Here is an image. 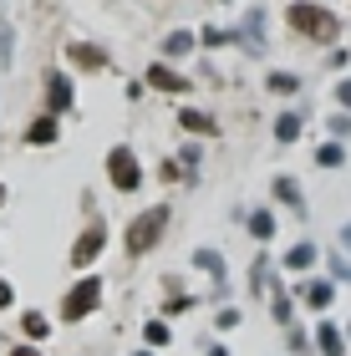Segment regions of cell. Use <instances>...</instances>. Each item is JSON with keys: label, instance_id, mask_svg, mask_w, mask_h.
Returning a JSON list of instances; mask_svg holds the SVG:
<instances>
[{"label": "cell", "instance_id": "obj_13", "mask_svg": "<svg viewBox=\"0 0 351 356\" xmlns=\"http://www.w3.org/2000/svg\"><path fill=\"white\" fill-rule=\"evenodd\" d=\"M316 260H321V250H316L311 239H300V245H291V250H285V270H311Z\"/></svg>", "mask_w": 351, "mask_h": 356}, {"label": "cell", "instance_id": "obj_31", "mask_svg": "<svg viewBox=\"0 0 351 356\" xmlns=\"http://www.w3.org/2000/svg\"><path fill=\"white\" fill-rule=\"evenodd\" d=\"M341 245H346V250H351V224H346V229H341Z\"/></svg>", "mask_w": 351, "mask_h": 356}, {"label": "cell", "instance_id": "obj_26", "mask_svg": "<svg viewBox=\"0 0 351 356\" xmlns=\"http://www.w3.org/2000/svg\"><path fill=\"white\" fill-rule=\"evenodd\" d=\"M326 127H331V138H336V143H341V138H351V118H346V112H336V118H331Z\"/></svg>", "mask_w": 351, "mask_h": 356}, {"label": "cell", "instance_id": "obj_6", "mask_svg": "<svg viewBox=\"0 0 351 356\" xmlns=\"http://www.w3.org/2000/svg\"><path fill=\"white\" fill-rule=\"evenodd\" d=\"M67 61L76 72H107L113 67V56H107L102 46H87V41H67Z\"/></svg>", "mask_w": 351, "mask_h": 356}, {"label": "cell", "instance_id": "obj_27", "mask_svg": "<svg viewBox=\"0 0 351 356\" xmlns=\"http://www.w3.org/2000/svg\"><path fill=\"white\" fill-rule=\"evenodd\" d=\"M214 321H219V326H225V331H229V326H239V311H229V305H225V311H219Z\"/></svg>", "mask_w": 351, "mask_h": 356}, {"label": "cell", "instance_id": "obj_28", "mask_svg": "<svg viewBox=\"0 0 351 356\" xmlns=\"http://www.w3.org/2000/svg\"><path fill=\"white\" fill-rule=\"evenodd\" d=\"M336 102H341V107H351V76H346V82H336Z\"/></svg>", "mask_w": 351, "mask_h": 356}, {"label": "cell", "instance_id": "obj_15", "mask_svg": "<svg viewBox=\"0 0 351 356\" xmlns=\"http://www.w3.org/2000/svg\"><path fill=\"white\" fill-rule=\"evenodd\" d=\"M194 46H199V36H194V31H173V36L163 41V56H168V61H179V56H188V51H194Z\"/></svg>", "mask_w": 351, "mask_h": 356}, {"label": "cell", "instance_id": "obj_12", "mask_svg": "<svg viewBox=\"0 0 351 356\" xmlns=\"http://www.w3.org/2000/svg\"><path fill=\"white\" fill-rule=\"evenodd\" d=\"M300 127H306V112H280V118H275V143L291 148V143L300 138Z\"/></svg>", "mask_w": 351, "mask_h": 356}, {"label": "cell", "instance_id": "obj_24", "mask_svg": "<svg viewBox=\"0 0 351 356\" xmlns=\"http://www.w3.org/2000/svg\"><path fill=\"white\" fill-rule=\"evenodd\" d=\"M270 311H275V321H280V326H291V296H285V290H275V305H270Z\"/></svg>", "mask_w": 351, "mask_h": 356}, {"label": "cell", "instance_id": "obj_29", "mask_svg": "<svg viewBox=\"0 0 351 356\" xmlns=\"http://www.w3.org/2000/svg\"><path fill=\"white\" fill-rule=\"evenodd\" d=\"M10 300H15V290H10L6 280H0V311H6V305H10Z\"/></svg>", "mask_w": 351, "mask_h": 356}, {"label": "cell", "instance_id": "obj_30", "mask_svg": "<svg viewBox=\"0 0 351 356\" xmlns=\"http://www.w3.org/2000/svg\"><path fill=\"white\" fill-rule=\"evenodd\" d=\"M10 356H41V351H36V346H15Z\"/></svg>", "mask_w": 351, "mask_h": 356}, {"label": "cell", "instance_id": "obj_34", "mask_svg": "<svg viewBox=\"0 0 351 356\" xmlns=\"http://www.w3.org/2000/svg\"><path fill=\"white\" fill-rule=\"evenodd\" d=\"M346 280H351V270H346Z\"/></svg>", "mask_w": 351, "mask_h": 356}, {"label": "cell", "instance_id": "obj_25", "mask_svg": "<svg viewBox=\"0 0 351 356\" xmlns=\"http://www.w3.org/2000/svg\"><path fill=\"white\" fill-rule=\"evenodd\" d=\"M142 336H148V346H168V326H163V321H148Z\"/></svg>", "mask_w": 351, "mask_h": 356}, {"label": "cell", "instance_id": "obj_17", "mask_svg": "<svg viewBox=\"0 0 351 356\" xmlns=\"http://www.w3.org/2000/svg\"><path fill=\"white\" fill-rule=\"evenodd\" d=\"M199 46H209V51H214V46H245V36H239V31H219V26H204V31H199Z\"/></svg>", "mask_w": 351, "mask_h": 356}, {"label": "cell", "instance_id": "obj_22", "mask_svg": "<svg viewBox=\"0 0 351 356\" xmlns=\"http://www.w3.org/2000/svg\"><path fill=\"white\" fill-rule=\"evenodd\" d=\"M15 61V26H0V67Z\"/></svg>", "mask_w": 351, "mask_h": 356}, {"label": "cell", "instance_id": "obj_3", "mask_svg": "<svg viewBox=\"0 0 351 356\" xmlns=\"http://www.w3.org/2000/svg\"><path fill=\"white\" fill-rule=\"evenodd\" d=\"M102 305V275H82L67 296H61V321H82Z\"/></svg>", "mask_w": 351, "mask_h": 356}, {"label": "cell", "instance_id": "obj_5", "mask_svg": "<svg viewBox=\"0 0 351 356\" xmlns=\"http://www.w3.org/2000/svg\"><path fill=\"white\" fill-rule=\"evenodd\" d=\"M102 250H107V224H102V219H92L87 229H82V239L72 245V265H76V270H87Z\"/></svg>", "mask_w": 351, "mask_h": 356}, {"label": "cell", "instance_id": "obj_9", "mask_svg": "<svg viewBox=\"0 0 351 356\" xmlns=\"http://www.w3.org/2000/svg\"><path fill=\"white\" fill-rule=\"evenodd\" d=\"M56 133H61V118H51V112H41V118L26 127V143H31V148H46V143H56Z\"/></svg>", "mask_w": 351, "mask_h": 356}, {"label": "cell", "instance_id": "obj_14", "mask_svg": "<svg viewBox=\"0 0 351 356\" xmlns=\"http://www.w3.org/2000/svg\"><path fill=\"white\" fill-rule=\"evenodd\" d=\"M316 346H321V356H341V351H346L341 331L331 326V321H321V326H316Z\"/></svg>", "mask_w": 351, "mask_h": 356}, {"label": "cell", "instance_id": "obj_35", "mask_svg": "<svg viewBox=\"0 0 351 356\" xmlns=\"http://www.w3.org/2000/svg\"><path fill=\"white\" fill-rule=\"evenodd\" d=\"M346 336H351V326H346Z\"/></svg>", "mask_w": 351, "mask_h": 356}, {"label": "cell", "instance_id": "obj_21", "mask_svg": "<svg viewBox=\"0 0 351 356\" xmlns=\"http://www.w3.org/2000/svg\"><path fill=\"white\" fill-rule=\"evenodd\" d=\"M316 163H321V168H341V163H346V148L331 138V143H321V148H316Z\"/></svg>", "mask_w": 351, "mask_h": 356}, {"label": "cell", "instance_id": "obj_7", "mask_svg": "<svg viewBox=\"0 0 351 356\" xmlns=\"http://www.w3.org/2000/svg\"><path fill=\"white\" fill-rule=\"evenodd\" d=\"M46 112H51V118L72 112V76L67 72H46Z\"/></svg>", "mask_w": 351, "mask_h": 356}, {"label": "cell", "instance_id": "obj_20", "mask_svg": "<svg viewBox=\"0 0 351 356\" xmlns=\"http://www.w3.org/2000/svg\"><path fill=\"white\" fill-rule=\"evenodd\" d=\"M265 87L275 97H291V92H300V76L295 72H265Z\"/></svg>", "mask_w": 351, "mask_h": 356}, {"label": "cell", "instance_id": "obj_32", "mask_svg": "<svg viewBox=\"0 0 351 356\" xmlns=\"http://www.w3.org/2000/svg\"><path fill=\"white\" fill-rule=\"evenodd\" d=\"M0 204H6V184H0Z\"/></svg>", "mask_w": 351, "mask_h": 356}, {"label": "cell", "instance_id": "obj_11", "mask_svg": "<svg viewBox=\"0 0 351 356\" xmlns=\"http://www.w3.org/2000/svg\"><path fill=\"white\" fill-rule=\"evenodd\" d=\"M179 127H188V133H199V138H219V122L209 118V112H199V107H183Z\"/></svg>", "mask_w": 351, "mask_h": 356}, {"label": "cell", "instance_id": "obj_10", "mask_svg": "<svg viewBox=\"0 0 351 356\" xmlns=\"http://www.w3.org/2000/svg\"><path fill=\"white\" fill-rule=\"evenodd\" d=\"M270 188H275V199H280V204H291L295 214L306 219V193H300V184H295L291 173H280V178H275V184H270Z\"/></svg>", "mask_w": 351, "mask_h": 356}, {"label": "cell", "instance_id": "obj_16", "mask_svg": "<svg viewBox=\"0 0 351 356\" xmlns=\"http://www.w3.org/2000/svg\"><path fill=\"white\" fill-rule=\"evenodd\" d=\"M194 265H199V270H209L219 285H225V275H229V265H225V254H219V250H194Z\"/></svg>", "mask_w": 351, "mask_h": 356}, {"label": "cell", "instance_id": "obj_1", "mask_svg": "<svg viewBox=\"0 0 351 356\" xmlns=\"http://www.w3.org/2000/svg\"><path fill=\"white\" fill-rule=\"evenodd\" d=\"M285 21H291L295 36H306V41H316V46H331V41L341 36V21H336L326 6H316V0H291Z\"/></svg>", "mask_w": 351, "mask_h": 356}, {"label": "cell", "instance_id": "obj_2", "mask_svg": "<svg viewBox=\"0 0 351 356\" xmlns=\"http://www.w3.org/2000/svg\"><path fill=\"white\" fill-rule=\"evenodd\" d=\"M163 229H168V204L142 209V214L127 224V254H148L158 239H163Z\"/></svg>", "mask_w": 351, "mask_h": 356}, {"label": "cell", "instance_id": "obj_4", "mask_svg": "<svg viewBox=\"0 0 351 356\" xmlns=\"http://www.w3.org/2000/svg\"><path fill=\"white\" fill-rule=\"evenodd\" d=\"M107 178H113L117 193H138V188H142V163H138V153H133V148H113V153H107Z\"/></svg>", "mask_w": 351, "mask_h": 356}, {"label": "cell", "instance_id": "obj_8", "mask_svg": "<svg viewBox=\"0 0 351 356\" xmlns=\"http://www.w3.org/2000/svg\"><path fill=\"white\" fill-rule=\"evenodd\" d=\"M142 82H148V87H158V92H173V97H179V92H188V76H183V72H173L168 61H153V67L142 72Z\"/></svg>", "mask_w": 351, "mask_h": 356}, {"label": "cell", "instance_id": "obj_18", "mask_svg": "<svg viewBox=\"0 0 351 356\" xmlns=\"http://www.w3.org/2000/svg\"><path fill=\"white\" fill-rule=\"evenodd\" d=\"M250 234L260 239V245H270V239H275V214H270V209H254L250 214Z\"/></svg>", "mask_w": 351, "mask_h": 356}, {"label": "cell", "instance_id": "obj_23", "mask_svg": "<svg viewBox=\"0 0 351 356\" xmlns=\"http://www.w3.org/2000/svg\"><path fill=\"white\" fill-rule=\"evenodd\" d=\"M46 331H51V321H46L41 311H26V336H31V341H41Z\"/></svg>", "mask_w": 351, "mask_h": 356}, {"label": "cell", "instance_id": "obj_33", "mask_svg": "<svg viewBox=\"0 0 351 356\" xmlns=\"http://www.w3.org/2000/svg\"><path fill=\"white\" fill-rule=\"evenodd\" d=\"M138 356H148V351H138Z\"/></svg>", "mask_w": 351, "mask_h": 356}, {"label": "cell", "instance_id": "obj_19", "mask_svg": "<svg viewBox=\"0 0 351 356\" xmlns=\"http://www.w3.org/2000/svg\"><path fill=\"white\" fill-rule=\"evenodd\" d=\"M300 300H306L311 311H326V305H331V285H326V280H311V285H300Z\"/></svg>", "mask_w": 351, "mask_h": 356}]
</instances>
